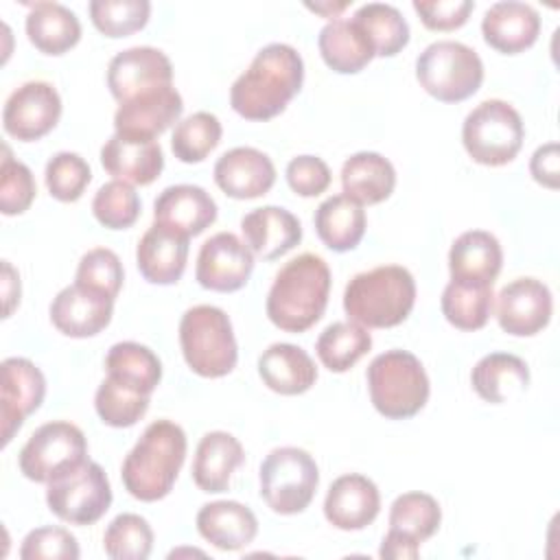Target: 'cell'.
I'll use <instances>...</instances> for the list:
<instances>
[{"instance_id":"1","label":"cell","mask_w":560,"mask_h":560,"mask_svg":"<svg viewBox=\"0 0 560 560\" xmlns=\"http://www.w3.org/2000/svg\"><path fill=\"white\" fill-rule=\"evenodd\" d=\"M304 81V61L289 44H269L232 83L230 105L247 120H269L287 109Z\"/></svg>"},{"instance_id":"2","label":"cell","mask_w":560,"mask_h":560,"mask_svg":"<svg viewBox=\"0 0 560 560\" xmlns=\"http://www.w3.org/2000/svg\"><path fill=\"white\" fill-rule=\"evenodd\" d=\"M330 269L317 254H300L278 273L267 295V317L287 332H304L315 326L328 304Z\"/></svg>"},{"instance_id":"3","label":"cell","mask_w":560,"mask_h":560,"mask_svg":"<svg viewBox=\"0 0 560 560\" xmlns=\"http://www.w3.org/2000/svg\"><path fill=\"white\" fill-rule=\"evenodd\" d=\"M186 433L171 420L151 422L122 462L120 477L127 492L140 501L164 499L186 459Z\"/></svg>"},{"instance_id":"4","label":"cell","mask_w":560,"mask_h":560,"mask_svg":"<svg viewBox=\"0 0 560 560\" xmlns=\"http://www.w3.org/2000/svg\"><path fill=\"white\" fill-rule=\"evenodd\" d=\"M416 304V280L400 265H381L357 273L343 291V308L350 322L365 328H392L402 324Z\"/></svg>"},{"instance_id":"5","label":"cell","mask_w":560,"mask_h":560,"mask_svg":"<svg viewBox=\"0 0 560 560\" xmlns=\"http://www.w3.org/2000/svg\"><path fill=\"white\" fill-rule=\"evenodd\" d=\"M365 376L374 409L389 420H407L429 400V376L409 350H387L374 357Z\"/></svg>"},{"instance_id":"6","label":"cell","mask_w":560,"mask_h":560,"mask_svg":"<svg viewBox=\"0 0 560 560\" xmlns=\"http://www.w3.org/2000/svg\"><path fill=\"white\" fill-rule=\"evenodd\" d=\"M179 346L186 365L203 378H221L238 361L232 322L219 306L188 308L179 322Z\"/></svg>"},{"instance_id":"7","label":"cell","mask_w":560,"mask_h":560,"mask_svg":"<svg viewBox=\"0 0 560 560\" xmlns=\"http://www.w3.org/2000/svg\"><path fill=\"white\" fill-rule=\"evenodd\" d=\"M416 79L442 103L470 98L483 81L481 57L466 44L442 39L429 44L416 59Z\"/></svg>"},{"instance_id":"8","label":"cell","mask_w":560,"mask_h":560,"mask_svg":"<svg viewBox=\"0 0 560 560\" xmlns=\"http://www.w3.org/2000/svg\"><path fill=\"white\" fill-rule=\"evenodd\" d=\"M525 140L521 114L501 98L479 103L462 125L466 153L483 166H503L516 158Z\"/></svg>"},{"instance_id":"9","label":"cell","mask_w":560,"mask_h":560,"mask_svg":"<svg viewBox=\"0 0 560 560\" xmlns=\"http://www.w3.org/2000/svg\"><path fill=\"white\" fill-rule=\"evenodd\" d=\"M260 497L276 514L304 512L319 486V468L304 448L280 446L273 448L258 470Z\"/></svg>"},{"instance_id":"10","label":"cell","mask_w":560,"mask_h":560,"mask_svg":"<svg viewBox=\"0 0 560 560\" xmlns=\"http://www.w3.org/2000/svg\"><path fill=\"white\" fill-rule=\"evenodd\" d=\"M83 462H88L85 435L66 420L46 422L35 429L18 455L20 472L35 483H50Z\"/></svg>"},{"instance_id":"11","label":"cell","mask_w":560,"mask_h":560,"mask_svg":"<svg viewBox=\"0 0 560 560\" xmlns=\"http://www.w3.org/2000/svg\"><path fill=\"white\" fill-rule=\"evenodd\" d=\"M48 510L70 525H92L112 505V486L101 464L83 462L57 477L46 490Z\"/></svg>"},{"instance_id":"12","label":"cell","mask_w":560,"mask_h":560,"mask_svg":"<svg viewBox=\"0 0 560 560\" xmlns=\"http://www.w3.org/2000/svg\"><path fill=\"white\" fill-rule=\"evenodd\" d=\"M61 116V98L48 81H26L4 103L2 127L22 142L44 138L55 129Z\"/></svg>"},{"instance_id":"13","label":"cell","mask_w":560,"mask_h":560,"mask_svg":"<svg viewBox=\"0 0 560 560\" xmlns=\"http://www.w3.org/2000/svg\"><path fill=\"white\" fill-rule=\"evenodd\" d=\"M166 85H173V66L160 48L133 46L114 55L107 66V88L120 105Z\"/></svg>"},{"instance_id":"14","label":"cell","mask_w":560,"mask_h":560,"mask_svg":"<svg viewBox=\"0 0 560 560\" xmlns=\"http://www.w3.org/2000/svg\"><path fill=\"white\" fill-rule=\"evenodd\" d=\"M254 271L252 249L232 232L210 236L197 256L195 278L203 289L232 293L247 284Z\"/></svg>"},{"instance_id":"15","label":"cell","mask_w":560,"mask_h":560,"mask_svg":"<svg viewBox=\"0 0 560 560\" xmlns=\"http://www.w3.org/2000/svg\"><path fill=\"white\" fill-rule=\"evenodd\" d=\"M0 372V424L2 446H7L24 420L44 402L46 378L42 370L24 357L4 359Z\"/></svg>"},{"instance_id":"16","label":"cell","mask_w":560,"mask_h":560,"mask_svg":"<svg viewBox=\"0 0 560 560\" xmlns=\"http://www.w3.org/2000/svg\"><path fill=\"white\" fill-rule=\"evenodd\" d=\"M551 311V291L536 278H516L497 295V322L512 337L540 332L549 324Z\"/></svg>"},{"instance_id":"17","label":"cell","mask_w":560,"mask_h":560,"mask_svg":"<svg viewBox=\"0 0 560 560\" xmlns=\"http://www.w3.org/2000/svg\"><path fill=\"white\" fill-rule=\"evenodd\" d=\"M114 313V300L101 291L70 284L61 289L50 304V322L66 337L85 339L98 335Z\"/></svg>"},{"instance_id":"18","label":"cell","mask_w":560,"mask_h":560,"mask_svg":"<svg viewBox=\"0 0 560 560\" xmlns=\"http://www.w3.org/2000/svg\"><path fill=\"white\" fill-rule=\"evenodd\" d=\"M182 112V94L173 85H166L122 103L114 114V129L122 136L155 140L179 120Z\"/></svg>"},{"instance_id":"19","label":"cell","mask_w":560,"mask_h":560,"mask_svg":"<svg viewBox=\"0 0 560 560\" xmlns=\"http://www.w3.org/2000/svg\"><path fill=\"white\" fill-rule=\"evenodd\" d=\"M381 510V494L372 479L365 475L337 477L324 499L326 521L343 532H357L374 523Z\"/></svg>"},{"instance_id":"20","label":"cell","mask_w":560,"mask_h":560,"mask_svg":"<svg viewBox=\"0 0 560 560\" xmlns=\"http://www.w3.org/2000/svg\"><path fill=\"white\" fill-rule=\"evenodd\" d=\"M214 182L232 199H256L271 190L276 166L267 153L254 147H236L217 160Z\"/></svg>"},{"instance_id":"21","label":"cell","mask_w":560,"mask_h":560,"mask_svg":"<svg viewBox=\"0 0 560 560\" xmlns=\"http://www.w3.org/2000/svg\"><path fill=\"white\" fill-rule=\"evenodd\" d=\"M481 33L490 48L503 55H516L534 46L540 33L538 11L518 0L494 2L481 20Z\"/></svg>"},{"instance_id":"22","label":"cell","mask_w":560,"mask_h":560,"mask_svg":"<svg viewBox=\"0 0 560 560\" xmlns=\"http://www.w3.org/2000/svg\"><path fill=\"white\" fill-rule=\"evenodd\" d=\"M188 241L186 234L153 221L136 249V262L142 278L151 284H175L186 269Z\"/></svg>"},{"instance_id":"23","label":"cell","mask_w":560,"mask_h":560,"mask_svg":"<svg viewBox=\"0 0 560 560\" xmlns=\"http://www.w3.org/2000/svg\"><path fill=\"white\" fill-rule=\"evenodd\" d=\"M101 164L116 179L149 186L164 168V153L155 140L114 133L101 149Z\"/></svg>"},{"instance_id":"24","label":"cell","mask_w":560,"mask_h":560,"mask_svg":"<svg viewBox=\"0 0 560 560\" xmlns=\"http://www.w3.org/2000/svg\"><path fill=\"white\" fill-rule=\"evenodd\" d=\"M153 219L179 234L197 236L217 219V203L201 186L177 184L164 188L153 203Z\"/></svg>"},{"instance_id":"25","label":"cell","mask_w":560,"mask_h":560,"mask_svg":"<svg viewBox=\"0 0 560 560\" xmlns=\"http://www.w3.org/2000/svg\"><path fill=\"white\" fill-rule=\"evenodd\" d=\"M245 245L262 260H276L302 241L298 217L280 206H262L241 219Z\"/></svg>"},{"instance_id":"26","label":"cell","mask_w":560,"mask_h":560,"mask_svg":"<svg viewBox=\"0 0 560 560\" xmlns=\"http://www.w3.org/2000/svg\"><path fill=\"white\" fill-rule=\"evenodd\" d=\"M503 267V249L494 234L468 230L459 234L448 252L451 280L492 287Z\"/></svg>"},{"instance_id":"27","label":"cell","mask_w":560,"mask_h":560,"mask_svg":"<svg viewBox=\"0 0 560 560\" xmlns=\"http://www.w3.org/2000/svg\"><path fill=\"white\" fill-rule=\"evenodd\" d=\"M197 532L221 551H238L256 538L258 521L238 501H212L197 512Z\"/></svg>"},{"instance_id":"28","label":"cell","mask_w":560,"mask_h":560,"mask_svg":"<svg viewBox=\"0 0 560 560\" xmlns=\"http://www.w3.org/2000/svg\"><path fill=\"white\" fill-rule=\"evenodd\" d=\"M258 374L271 392L282 396L304 394L317 381L315 361L293 343H271L258 357Z\"/></svg>"},{"instance_id":"29","label":"cell","mask_w":560,"mask_h":560,"mask_svg":"<svg viewBox=\"0 0 560 560\" xmlns=\"http://www.w3.org/2000/svg\"><path fill=\"white\" fill-rule=\"evenodd\" d=\"M243 446L232 433L210 431L197 444L192 462V481L203 492H223L228 490L232 475L243 464Z\"/></svg>"},{"instance_id":"30","label":"cell","mask_w":560,"mask_h":560,"mask_svg":"<svg viewBox=\"0 0 560 560\" xmlns=\"http://www.w3.org/2000/svg\"><path fill=\"white\" fill-rule=\"evenodd\" d=\"M470 385L481 400L503 405L527 389L529 368L516 354L490 352L475 363L470 372Z\"/></svg>"},{"instance_id":"31","label":"cell","mask_w":560,"mask_h":560,"mask_svg":"<svg viewBox=\"0 0 560 560\" xmlns=\"http://www.w3.org/2000/svg\"><path fill=\"white\" fill-rule=\"evenodd\" d=\"M396 186V171L387 158L374 151H359L341 166L343 195L361 206L385 201Z\"/></svg>"},{"instance_id":"32","label":"cell","mask_w":560,"mask_h":560,"mask_svg":"<svg viewBox=\"0 0 560 560\" xmlns=\"http://www.w3.org/2000/svg\"><path fill=\"white\" fill-rule=\"evenodd\" d=\"M24 26L28 42L44 55H63L81 39L79 18L59 2H35Z\"/></svg>"},{"instance_id":"33","label":"cell","mask_w":560,"mask_h":560,"mask_svg":"<svg viewBox=\"0 0 560 560\" xmlns=\"http://www.w3.org/2000/svg\"><path fill=\"white\" fill-rule=\"evenodd\" d=\"M315 232L332 252L354 249L365 234V210L348 195H332L315 210Z\"/></svg>"},{"instance_id":"34","label":"cell","mask_w":560,"mask_h":560,"mask_svg":"<svg viewBox=\"0 0 560 560\" xmlns=\"http://www.w3.org/2000/svg\"><path fill=\"white\" fill-rule=\"evenodd\" d=\"M317 46L326 66L339 74L361 72L376 55L368 37L352 20H330L317 37Z\"/></svg>"},{"instance_id":"35","label":"cell","mask_w":560,"mask_h":560,"mask_svg":"<svg viewBox=\"0 0 560 560\" xmlns=\"http://www.w3.org/2000/svg\"><path fill=\"white\" fill-rule=\"evenodd\" d=\"M378 57H394L409 44V24L402 13L385 2H368L350 18Z\"/></svg>"},{"instance_id":"36","label":"cell","mask_w":560,"mask_h":560,"mask_svg":"<svg viewBox=\"0 0 560 560\" xmlns=\"http://www.w3.org/2000/svg\"><path fill=\"white\" fill-rule=\"evenodd\" d=\"M107 376L127 383L144 394H153V389L162 381V363L158 354L136 341H118L109 348L105 357Z\"/></svg>"},{"instance_id":"37","label":"cell","mask_w":560,"mask_h":560,"mask_svg":"<svg viewBox=\"0 0 560 560\" xmlns=\"http://www.w3.org/2000/svg\"><path fill=\"white\" fill-rule=\"evenodd\" d=\"M372 348V335L357 322H335L317 337L315 350L322 365L330 372H348Z\"/></svg>"},{"instance_id":"38","label":"cell","mask_w":560,"mask_h":560,"mask_svg":"<svg viewBox=\"0 0 560 560\" xmlns=\"http://www.w3.org/2000/svg\"><path fill=\"white\" fill-rule=\"evenodd\" d=\"M494 306V293L488 284L451 280L442 293V313L459 330H479L488 324Z\"/></svg>"},{"instance_id":"39","label":"cell","mask_w":560,"mask_h":560,"mask_svg":"<svg viewBox=\"0 0 560 560\" xmlns=\"http://www.w3.org/2000/svg\"><path fill=\"white\" fill-rule=\"evenodd\" d=\"M442 523L440 503L427 492H405L389 508V532H396L413 542L429 540Z\"/></svg>"},{"instance_id":"40","label":"cell","mask_w":560,"mask_h":560,"mask_svg":"<svg viewBox=\"0 0 560 560\" xmlns=\"http://www.w3.org/2000/svg\"><path fill=\"white\" fill-rule=\"evenodd\" d=\"M151 394H144L127 383H120L112 376H107L94 396V407L98 418L107 427L127 429L133 427L149 409Z\"/></svg>"},{"instance_id":"41","label":"cell","mask_w":560,"mask_h":560,"mask_svg":"<svg viewBox=\"0 0 560 560\" xmlns=\"http://www.w3.org/2000/svg\"><path fill=\"white\" fill-rule=\"evenodd\" d=\"M221 133L223 129L214 114L195 112L177 122L171 138V149L179 162L197 164L217 149V144L221 142Z\"/></svg>"},{"instance_id":"42","label":"cell","mask_w":560,"mask_h":560,"mask_svg":"<svg viewBox=\"0 0 560 560\" xmlns=\"http://www.w3.org/2000/svg\"><path fill=\"white\" fill-rule=\"evenodd\" d=\"M103 549L114 560H144L153 549V529L140 514H118L103 534Z\"/></svg>"},{"instance_id":"43","label":"cell","mask_w":560,"mask_h":560,"mask_svg":"<svg viewBox=\"0 0 560 560\" xmlns=\"http://www.w3.org/2000/svg\"><path fill=\"white\" fill-rule=\"evenodd\" d=\"M88 11L105 37H127L147 26L151 4L147 0H92Z\"/></svg>"},{"instance_id":"44","label":"cell","mask_w":560,"mask_h":560,"mask_svg":"<svg viewBox=\"0 0 560 560\" xmlns=\"http://www.w3.org/2000/svg\"><path fill=\"white\" fill-rule=\"evenodd\" d=\"M92 212L101 225L109 230H125L131 228L140 217V197L131 184L112 179L96 190Z\"/></svg>"},{"instance_id":"45","label":"cell","mask_w":560,"mask_h":560,"mask_svg":"<svg viewBox=\"0 0 560 560\" xmlns=\"http://www.w3.org/2000/svg\"><path fill=\"white\" fill-rule=\"evenodd\" d=\"M44 177H46L48 192L57 201L72 203L81 199L83 190L92 179V171H90V164L79 153L61 151L48 160Z\"/></svg>"},{"instance_id":"46","label":"cell","mask_w":560,"mask_h":560,"mask_svg":"<svg viewBox=\"0 0 560 560\" xmlns=\"http://www.w3.org/2000/svg\"><path fill=\"white\" fill-rule=\"evenodd\" d=\"M122 280H125L122 262L107 247H94V249L85 252L79 260L77 276H74L77 284L101 291V293L109 295L112 300H116V295L122 287Z\"/></svg>"},{"instance_id":"47","label":"cell","mask_w":560,"mask_h":560,"mask_svg":"<svg viewBox=\"0 0 560 560\" xmlns=\"http://www.w3.org/2000/svg\"><path fill=\"white\" fill-rule=\"evenodd\" d=\"M37 186L31 168L11 158L9 147H4V158L0 166V210L7 217L22 214L31 208Z\"/></svg>"},{"instance_id":"48","label":"cell","mask_w":560,"mask_h":560,"mask_svg":"<svg viewBox=\"0 0 560 560\" xmlns=\"http://www.w3.org/2000/svg\"><path fill=\"white\" fill-rule=\"evenodd\" d=\"M81 556L77 538L63 527H37L26 534L20 547L22 560H77Z\"/></svg>"},{"instance_id":"49","label":"cell","mask_w":560,"mask_h":560,"mask_svg":"<svg viewBox=\"0 0 560 560\" xmlns=\"http://www.w3.org/2000/svg\"><path fill=\"white\" fill-rule=\"evenodd\" d=\"M287 184L300 197H317L330 186V168L317 155H298L287 164Z\"/></svg>"},{"instance_id":"50","label":"cell","mask_w":560,"mask_h":560,"mask_svg":"<svg viewBox=\"0 0 560 560\" xmlns=\"http://www.w3.org/2000/svg\"><path fill=\"white\" fill-rule=\"evenodd\" d=\"M472 9H475L472 0H438V2L413 0V11L420 15L422 24L429 31H455L466 24Z\"/></svg>"},{"instance_id":"51","label":"cell","mask_w":560,"mask_h":560,"mask_svg":"<svg viewBox=\"0 0 560 560\" xmlns=\"http://www.w3.org/2000/svg\"><path fill=\"white\" fill-rule=\"evenodd\" d=\"M529 173L540 186L549 190L560 186V151L556 142H547L534 151L529 160Z\"/></svg>"},{"instance_id":"52","label":"cell","mask_w":560,"mask_h":560,"mask_svg":"<svg viewBox=\"0 0 560 560\" xmlns=\"http://www.w3.org/2000/svg\"><path fill=\"white\" fill-rule=\"evenodd\" d=\"M378 553L381 558H387V560H413L420 553V545L396 532H387Z\"/></svg>"},{"instance_id":"53","label":"cell","mask_w":560,"mask_h":560,"mask_svg":"<svg viewBox=\"0 0 560 560\" xmlns=\"http://www.w3.org/2000/svg\"><path fill=\"white\" fill-rule=\"evenodd\" d=\"M2 295H4V317L13 313L20 304V276L9 260L2 262Z\"/></svg>"},{"instance_id":"54","label":"cell","mask_w":560,"mask_h":560,"mask_svg":"<svg viewBox=\"0 0 560 560\" xmlns=\"http://www.w3.org/2000/svg\"><path fill=\"white\" fill-rule=\"evenodd\" d=\"M350 7V2H306V9H311V11H315V13H319V15H324V18H335V15H339L343 9H348Z\"/></svg>"}]
</instances>
